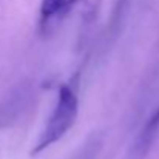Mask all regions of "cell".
<instances>
[{
	"instance_id": "obj_1",
	"label": "cell",
	"mask_w": 159,
	"mask_h": 159,
	"mask_svg": "<svg viewBox=\"0 0 159 159\" xmlns=\"http://www.w3.org/2000/svg\"><path fill=\"white\" fill-rule=\"evenodd\" d=\"M77 110H79V101L77 94L73 87L70 85H62L57 94V102L54 107L53 113L40 133L31 155H37L62 139L66 131L74 125L76 117H77Z\"/></svg>"
},
{
	"instance_id": "obj_2",
	"label": "cell",
	"mask_w": 159,
	"mask_h": 159,
	"mask_svg": "<svg viewBox=\"0 0 159 159\" xmlns=\"http://www.w3.org/2000/svg\"><path fill=\"white\" fill-rule=\"evenodd\" d=\"M79 0H42L40 3V23L48 25L60 20Z\"/></svg>"
},
{
	"instance_id": "obj_3",
	"label": "cell",
	"mask_w": 159,
	"mask_h": 159,
	"mask_svg": "<svg viewBox=\"0 0 159 159\" xmlns=\"http://www.w3.org/2000/svg\"><path fill=\"white\" fill-rule=\"evenodd\" d=\"M159 130V108L158 111L150 117V120L147 122V125L144 127L141 136H139V141H138V145H136V150L139 152V155H144L147 152V148L152 145L156 133Z\"/></svg>"
}]
</instances>
